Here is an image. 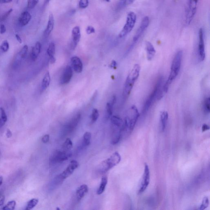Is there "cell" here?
Wrapping results in <instances>:
<instances>
[{"instance_id":"1","label":"cell","mask_w":210,"mask_h":210,"mask_svg":"<svg viewBox=\"0 0 210 210\" xmlns=\"http://www.w3.org/2000/svg\"><path fill=\"white\" fill-rule=\"evenodd\" d=\"M183 54L182 51H179L176 53L175 56L174 58L168 79L167 80L165 85L163 86V91L164 93H167L169 89V86L179 73L182 60Z\"/></svg>"},{"instance_id":"2","label":"cell","mask_w":210,"mask_h":210,"mask_svg":"<svg viewBox=\"0 0 210 210\" xmlns=\"http://www.w3.org/2000/svg\"><path fill=\"white\" fill-rule=\"evenodd\" d=\"M163 78L160 77L157 81L155 86L154 87L153 90L150 95L146 99L142 110V113L143 114L147 113V111L150 109L151 107L153 104L155 100H160L164 96L163 91Z\"/></svg>"},{"instance_id":"3","label":"cell","mask_w":210,"mask_h":210,"mask_svg":"<svg viewBox=\"0 0 210 210\" xmlns=\"http://www.w3.org/2000/svg\"><path fill=\"white\" fill-rule=\"evenodd\" d=\"M140 116L139 111L136 106L134 105L129 109L128 114L125 118L124 133L130 134L134 128L137 120Z\"/></svg>"},{"instance_id":"4","label":"cell","mask_w":210,"mask_h":210,"mask_svg":"<svg viewBox=\"0 0 210 210\" xmlns=\"http://www.w3.org/2000/svg\"><path fill=\"white\" fill-rule=\"evenodd\" d=\"M140 65L138 64H135L128 76L125 83L123 90L124 95L125 97L129 96L130 94L135 82L140 75Z\"/></svg>"},{"instance_id":"5","label":"cell","mask_w":210,"mask_h":210,"mask_svg":"<svg viewBox=\"0 0 210 210\" xmlns=\"http://www.w3.org/2000/svg\"><path fill=\"white\" fill-rule=\"evenodd\" d=\"M121 156L119 153L115 152L110 157L103 161L98 166V170L101 174H104L120 163Z\"/></svg>"},{"instance_id":"6","label":"cell","mask_w":210,"mask_h":210,"mask_svg":"<svg viewBox=\"0 0 210 210\" xmlns=\"http://www.w3.org/2000/svg\"><path fill=\"white\" fill-rule=\"evenodd\" d=\"M137 16L134 12H129L127 16L125 24L122 30L119 33V38H122L125 37L128 34L132 31L136 24Z\"/></svg>"},{"instance_id":"7","label":"cell","mask_w":210,"mask_h":210,"mask_svg":"<svg viewBox=\"0 0 210 210\" xmlns=\"http://www.w3.org/2000/svg\"><path fill=\"white\" fill-rule=\"evenodd\" d=\"M71 155V151H66L63 149L55 150L51 154L50 161L54 163H61L68 160Z\"/></svg>"},{"instance_id":"8","label":"cell","mask_w":210,"mask_h":210,"mask_svg":"<svg viewBox=\"0 0 210 210\" xmlns=\"http://www.w3.org/2000/svg\"><path fill=\"white\" fill-rule=\"evenodd\" d=\"M198 0H189L186 13V22L189 25L193 20L196 14Z\"/></svg>"},{"instance_id":"9","label":"cell","mask_w":210,"mask_h":210,"mask_svg":"<svg viewBox=\"0 0 210 210\" xmlns=\"http://www.w3.org/2000/svg\"><path fill=\"white\" fill-rule=\"evenodd\" d=\"M79 164L76 160H73L71 161L70 164L66 167V169L61 174L57 176V179L60 183L69 177L74 172V170L79 167Z\"/></svg>"},{"instance_id":"10","label":"cell","mask_w":210,"mask_h":210,"mask_svg":"<svg viewBox=\"0 0 210 210\" xmlns=\"http://www.w3.org/2000/svg\"><path fill=\"white\" fill-rule=\"evenodd\" d=\"M81 118V114L80 113L76 114L63 127V133L64 135L70 134L75 129L77 126Z\"/></svg>"},{"instance_id":"11","label":"cell","mask_w":210,"mask_h":210,"mask_svg":"<svg viewBox=\"0 0 210 210\" xmlns=\"http://www.w3.org/2000/svg\"><path fill=\"white\" fill-rule=\"evenodd\" d=\"M149 24V19L148 16H146L143 18L139 28L136 31V34L133 38L132 45L134 46L138 41L142 34L148 27Z\"/></svg>"},{"instance_id":"12","label":"cell","mask_w":210,"mask_h":210,"mask_svg":"<svg viewBox=\"0 0 210 210\" xmlns=\"http://www.w3.org/2000/svg\"><path fill=\"white\" fill-rule=\"evenodd\" d=\"M149 182H150V171L148 165L147 164H145L142 183L138 191V194H142L145 191L149 185Z\"/></svg>"},{"instance_id":"13","label":"cell","mask_w":210,"mask_h":210,"mask_svg":"<svg viewBox=\"0 0 210 210\" xmlns=\"http://www.w3.org/2000/svg\"><path fill=\"white\" fill-rule=\"evenodd\" d=\"M198 54L200 60L201 61L204 60L205 58V51L204 32L202 28L199 29V31Z\"/></svg>"},{"instance_id":"14","label":"cell","mask_w":210,"mask_h":210,"mask_svg":"<svg viewBox=\"0 0 210 210\" xmlns=\"http://www.w3.org/2000/svg\"><path fill=\"white\" fill-rule=\"evenodd\" d=\"M73 69L71 66L67 65L65 67L60 78V83L61 85H66L70 82L72 77Z\"/></svg>"},{"instance_id":"15","label":"cell","mask_w":210,"mask_h":210,"mask_svg":"<svg viewBox=\"0 0 210 210\" xmlns=\"http://www.w3.org/2000/svg\"><path fill=\"white\" fill-rule=\"evenodd\" d=\"M72 69L77 73H81L83 69V64L81 60L77 56L73 57L71 59Z\"/></svg>"},{"instance_id":"16","label":"cell","mask_w":210,"mask_h":210,"mask_svg":"<svg viewBox=\"0 0 210 210\" xmlns=\"http://www.w3.org/2000/svg\"><path fill=\"white\" fill-rule=\"evenodd\" d=\"M72 46L73 48H75L79 42L81 37V31L79 27L76 26L72 30Z\"/></svg>"},{"instance_id":"17","label":"cell","mask_w":210,"mask_h":210,"mask_svg":"<svg viewBox=\"0 0 210 210\" xmlns=\"http://www.w3.org/2000/svg\"><path fill=\"white\" fill-rule=\"evenodd\" d=\"M88 186L86 184L81 185L78 188L76 191V196L78 201H81L82 199L86 196L88 193Z\"/></svg>"},{"instance_id":"18","label":"cell","mask_w":210,"mask_h":210,"mask_svg":"<svg viewBox=\"0 0 210 210\" xmlns=\"http://www.w3.org/2000/svg\"><path fill=\"white\" fill-rule=\"evenodd\" d=\"M31 19V15L29 12L25 11L20 16L19 22L22 26H24L29 24Z\"/></svg>"},{"instance_id":"19","label":"cell","mask_w":210,"mask_h":210,"mask_svg":"<svg viewBox=\"0 0 210 210\" xmlns=\"http://www.w3.org/2000/svg\"><path fill=\"white\" fill-rule=\"evenodd\" d=\"M54 15L52 13H51L49 16V21L46 29L44 31V35L45 37L49 36L54 29Z\"/></svg>"},{"instance_id":"20","label":"cell","mask_w":210,"mask_h":210,"mask_svg":"<svg viewBox=\"0 0 210 210\" xmlns=\"http://www.w3.org/2000/svg\"><path fill=\"white\" fill-rule=\"evenodd\" d=\"M145 48L147 54V59L149 60H151L153 59L156 53V51L154 46L149 41H146L145 43Z\"/></svg>"},{"instance_id":"21","label":"cell","mask_w":210,"mask_h":210,"mask_svg":"<svg viewBox=\"0 0 210 210\" xmlns=\"http://www.w3.org/2000/svg\"><path fill=\"white\" fill-rule=\"evenodd\" d=\"M55 51H56V46L55 43L53 42H51L49 45L46 52L47 54L49 57L51 63V64H54L56 61V59L54 57Z\"/></svg>"},{"instance_id":"22","label":"cell","mask_w":210,"mask_h":210,"mask_svg":"<svg viewBox=\"0 0 210 210\" xmlns=\"http://www.w3.org/2000/svg\"><path fill=\"white\" fill-rule=\"evenodd\" d=\"M41 43L39 41H37L32 48L31 53V58L33 61H35L39 56L41 51Z\"/></svg>"},{"instance_id":"23","label":"cell","mask_w":210,"mask_h":210,"mask_svg":"<svg viewBox=\"0 0 210 210\" xmlns=\"http://www.w3.org/2000/svg\"><path fill=\"white\" fill-rule=\"evenodd\" d=\"M51 83V77L49 71H47L44 75L41 82V91H44L48 88Z\"/></svg>"},{"instance_id":"24","label":"cell","mask_w":210,"mask_h":210,"mask_svg":"<svg viewBox=\"0 0 210 210\" xmlns=\"http://www.w3.org/2000/svg\"><path fill=\"white\" fill-rule=\"evenodd\" d=\"M108 179L106 176H103L102 177L101 182L99 188L98 189L97 192H96L97 195H101L104 192L106 186L108 184Z\"/></svg>"},{"instance_id":"25","label":"cell","mask_w":210,"mask_h":210,"mask_svg":"<svg viewBox=\"0 0 210 210\" xmlns=\"http://www.w3.org/2000/svg\"><path fill=\"white\" fill-rule=\"evenodd\" d=\"M168 119V114L167 111H164L161 113L160 121H161V128L162 131L165 130L167 120Z\"/></svg>"},{"instance_id":"26","label":"cell","mask_w":210,"mask_h":210,"mask_svg":"<svg viewBox=\"0 0 210 210\" xmlns=\"http://www.w3.org/2000/svg\"><path fill=\"white\" fill-rule=\"evenodd\" d=\"M111 121L113 125L123 128L124 130V121L120 117L117 116H113L111 117Z\"/></svg>"},{"instance_id":"27","label":"cell","mask_w":210,"mask_h":210,"mask_svg":"<svg viewBox=\"0 0 210 210\" xmlns=\"http://www.w3.org/2000/svg\"><path fill=\"white\" fill-rule=\"evenodd\" d=\"M28 51V46L27 45L24 46L21 49L16 56V59L17 61H21L22 59H24L26 56Z\"/></svg>"},{"instance_id":"28","label":"cell","mask_w":210,"mask_h":210,"mask_svg":"<svg viewBox=\"0 0 210 210\" xmlns=\"http://www.w3.org/2000/svg\"><path fill=\"white\" fill-rule=\"evenodd\" d=\"M7 119V116L4 109L0 108V128L4 125Z\"/></svg>"},{"instance_id":"29","label":"cell","mask_w":210,"mask_h":210,"mask_svg":"<svg viewBox=\"0 0 210 210\" xmlns=\"http://www.w3.org/2000/svg\"><path fill=\"white\" fill-rule=\"evenodd\" d=\"M72 147L73 143L71 140L69 138H66L62 146L63 150L66 151H70Z\"/></svg>"},{"instance_id":"30","label":"cell","mask_w":210,"mask_h":210,"mask_svg":"<svg viewBox=\"0 0 210 210\" xmlns=\"http://www.w3.org/2000/svg\"><path fill=\"white\" fill-rule=\"evenodd\" d=\"M91 138V134L89 132H86L83 136V144L84 146H89L90 143Z\"/></svg>"},{"instance_id":"31","label":"cell","mask_w":210,"mask_h":210,"mask_svg":"<svg viewBox=\"0 0 210 210\" xmlns=\"http://www.w3.org/2000/svg\"><path fill=\"white\" fill-rule=\"evenodd\" d=\"M39 202V200L37 199H32L27 203L26 210L32 209Z\"/></svg>"},{"instance_id":"32","label":"cell","mask_w":210,"mask_h":210,"mask_svg":"<svg viewBox=\"0 0 210 210\" xmlns=\"http://www.w3.org/2000/svg\"><path fill=\"white\" fill-rule=\"evenodd\" d=\"M99 115V111L97 109H94L92 110V113L91 115V122L94 123L96 122L98 119Z\"/></svg>"},{"instance_id":"33","label":"cell","mask_w":210,"mask_h":210,"mask_svg":"<svg viewBox=\"0 0 210 210\" xmlns=\"http://www.w3.org/2000/svg\"><path fill=\"white\" fill-rule=\"evenodd\" d=\"M16 202L15 201L12 200L9 201L5 206L2 209L4 210H12L15 209Z\"/></svg>"},{"instance_id":"34","label":"cell","mask_w":210,"mask_h":210,"mask_svg":"<svg viewBox=\"0 0 210 210\" xmlns=\"http://www.w3.org/2000/svg\"><path fill=\"white\" fill-rule=\"evenodd\" d=\"M203 109L204 112L207 113H210V98H206L204 100L203 104Z\"/></svg>"},{"instance_id":"35","label":"cell","mask_w":210,"mask_h":210,"mask_svg":"<svg viewBox=\"0 0 210 210\" xmlns=\"http://www.w3.org/2000/svg\"><path fill=\"white\" fill-rule=\"evenodd\" d=\"M209 199L208 197H204L203 199L202 203L200 206L199 207V209L201 210H204L207 208L209 205Z\"/></svg>"},{"instance_id":"36","label":"cell","mask_w":210,"mask_h":210,"mask_svg":"<svg viewBox=\"0 0 210 210\" xmlns=\"http://www.w3.org/2000/svg\"><path fill=\"white\" fill-rule=\"evenodd\" d=\"M136 0H119V6L120 7H124L133 4Z\"/></svg>"},{"instance_id":"37","label":"cell","mask_w":210,"mask_h":210,"mask_svg":"<svg viewBox=\"0 0 210 210\" xmlns=\"http://www.w3.org/2000/svg\"><path fill=\"white\" fill-rule=\"evenodd\" d=\"M113 107L109 102L107 103L106 105V111L109 117H111L113 115Z\"/></svg>"},{"instance_id":"38","label":"cell","mask_w":210,"mask_h":210,"mask_svg":"<svg viewBox=\"0 0 210 210\" xmlns=\"http://www.w3.org/2000/svg\"><path fill=\"white\" fill-rule=\"evenodd\" d=\"M1 50L4 52L8 51L9 49V44L8 41L5 40L2 42L1 45L0 46Z\"/></svg>"},{"instance_id":"39","label":"cell","mask_w":210,"mask_h":210,"mask_svg":"<svg viewBox=\"0 0 210 210\" xmlns=\"http://www.w3.org/2000/svg\"><path fill=\"white\" fill-rule=\"evenodd\" d=\"M39 0H28V7L29 9H33L37 6Z\"/></svg>"},{"instance_id":"40","label":"cell","mask_w":210,"mask_h":210,"mask_svg":"<svg viewBox=\"0 0 210 210\" xmlns=\"http://www.w3.org/2000/svg\"><path fill=\"white\" fill-rule=\"evenodd\" d=\"M89 5L88 0H80L79 6L81 9H85L88 7Z\"/></svg>"},{"instance_id":"41","label":"cell","mask_w":210,"mask_h":210,"mask_svg":"<svg viewBox=\"0 0 210 210\" xmlns=\"http://www.w3.org/2000/svg\"><path fill=\"white\" fill-rule=\"evenodd\" d=\"M86 32L88 35L93 34L95 33V29L92 26H88L86 29Z\"/></svg>"},{"instance_id":"42","label":"cell","mask_w":210,"mask_h":210,"mask_svg":"<svg viewBox=\"0 0 210 210\" xmlns=\"http://www.w3.org/2000/svg\"><path fill=\"white\" fill-rule=\"evenodd\" d=\"M12 11H13L12 9H10V10H8V12H6V13L3 16H2L1 18V21H4L6 20V19H7V18L8 17V16H9V15L11 14V13L12 12Z\"/></svg>"},{"instance_id":"43","label":"cell","mask_w":210,"mask_h":210,"mask_svg":"<svg viewBox=\"0 0 210 210\" xmlns=\"http://www.w3.org/2000/svg\"><path fill=\"white\" fill-rule=\"evenodd\" d=\"M50 139L49 135L46 134L44 135V136L41 138V141L44 143H47L49 142Z\"/></svg>"},{"instance_id":"44","label":"cell","mask_w":210,"mask_h":210,"mask_svg":"<svg viewBox=\"0 0 210 210\" xmlns=\"http://www.w3.org/2000/svg\"><path fill=\"white\" fill-rule=\"evenodd\" d=\"M0 33L1 34H4L6 32V27L4 24H1L0 26Z\"/></svg>"},{"instance_id":"45","label":"cell","mask_w":210,"mask_h":210,"mask_svg":"<svg viewBox=\"0 0 210 210\" xmlns=\"http://www.w3.org/2000/svg\"><path fill=\"white\" fill-rule=\"evenodd\" d=\"M116 101V98L115 96H113L112 98H111V101L109 102L110 104H111L112 106H114V104H115Z\"/></svg>"},{"instance_id":"46","label":"cell","mask_w":210,"mask_h":210,"mask_svg":"<svg viewBox=\"0 0 210 210\" xmlns=\"http://www.w3.org/2000/svg\"><path fill=\"white\" fill-rule=\"evenodd\" d=\"M209 126L208 125L204 124L202 126V131L203 132L205 131L208 130L209 129Z\"/></svg>"},{"instance_id":"47","label":"cell","mask_w":210,"mask_h":210,"mask_svg":"<svg viewBox=\"0 0 210 210\" xmlns=\"http://www.w3.org/2000/svg\"><path fill=\"white\" fill-rule=\"evenodd\" d=\"M117 63L115 60H113L111 62V65H110V67L112 68H116V66H117Z\"/></svg>"},{"instance_id":"48","label":"cell","mask_w":210,"mask_h":210,"mask_svg":"<svg viewBox=\"0 0 210 210\" xmlns=\"http://www.w3.org/2000/svg\"><path fill=\"white\" fill-rule=\"evenodd\" d=\"M6 136H7L8 138H10L12 137V133L11 132V131L9 129L7 130V132H6Z\"/></svg>"},{"instance_id":"49","label":"cell","mask_w":210,"mask_h":210,"mask_svg":"<svg viewBox=\"0 0 210 210\" xmlns=\"http://www.w3.org/2000/svg\"><path fill=\"white\" fill-rule=\"evenodd\" d=\"M5 197L4 195H3L1 196V198L0 199V206H1L4 204V201H5Z\"/></svg>"},{"instance_id":"50","label":"cell","mask_w":210,"mask_h":210,"mask_svg":"<svg viewBox=\"0 0 210 210\" xmlns=\"http://www.w3.org/2000/svg\"><path fill=\"white\" fill-rule=\"evenodd\" d=\"M15 37L16 39H17V41H18L19 43L21 44L22 43V39L19 35H18V34H16V35H15Z\"/></svg>"},{"instance_id":"51","label":"cell","mask_w":210,"mask_h":210,"mask_svg":"<svg viewBox=\"0 0 210 210\" xmlns=\"http://www.w3.org/2000/svg\"><path fill=\"white\" fill-rule=\"evenodd\" d=\"M12 0H0V2L3 4H7L12 2Z\"/></svg>"},{"instance_id":"52","label":"cell","mask_w":210,"mask_h":210,"mask_svg":"<svg viewBox=\"0 0 210 210\" xmlns=\"http://www.w3.org/2000/svg\"><path fill=\"white\" fill-rule=\"evenodd\" d=\"M3 181V177L1 176H0V186L2 185Z\"/></svg>"},{"instance_id":"53","label":"cell","mask_w":210,"mask_h":210,"mask_svg":"<svg viewBox=\"0 0 210 210\" xmlns=\"http://www.w3.org/2000/svg\"><path fill=\"white\" fill-rule=\"evenodd\" d=\"M51 0H45V4H48V3H49V2Z\"/></svg>"},{"instance_id":"54","label":"cell","mask_w":210,"mask_h":210,"mask_svg":"<svg viewBox=\"0 0 210 210\" xmlns=\"http://www.w3.org/2000/svg\"><path fill=\"white\" fill-rule=\"evenodd\" d=\"M105 1H106V2H110V0H105Z\"/></svg>"},{"instance_id":"55","label":"cell","mask_w":210,"mask_h":210,"mask_svg":"<svg viewBox=\"0 0 210 210\" xmlns=\"http://www.w3.org/2000/svg\"><path fill=\"white\" fill-rule=\"evenodd\" d=\"M56 209H57V210H60V209H59V208H57Z\"/></svg>"}]
</instances>
